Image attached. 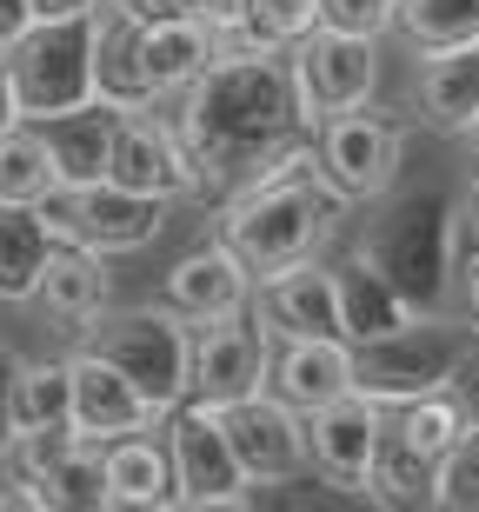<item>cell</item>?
Returning a JSON list of instances; mask_svg holds the SVG:
<instances>
[{
  "label": "cell",
  "instance_id": "cell-11",
  "mask_svg": "<svg viewBox=\"0 0 479 512\" xmlns=\"http://www.w3.org/2000/svg\"><path fill=\"white\" fill-rule=\"evenodd\" d=\"M107 180H120V187H134V193H154V200H200V160H193L187 133H180L167 100L127 107Z\"/></svg>",
  "mask_w": 479,
  "mask_h": 512
},
{
  "label": "cell",
  "instance_id": "cell-32",
  "mask_svg": "<svg viewBox=\"0 0 479 512\" xmlns=\"http://www.w3.org/2000/svg\"><path fill=\"white\" fill-rule=\"evenodd\" d=\"M47 493H54V512H107V446L80 439L60 459V473L47 479Z\"/></svg>",
  "mask_w": 479,
  "mask_h": 512
},
{
  "label": "cell",
  "instance_id": "cell-37",
  "mask_svg": "<svg viewBox=\"0 0 479 512\" xmlns=\"http://www.w3.org/2000/svg\"><path fill=\"white\" fill-rule=\"evenodd\" d=\"M114 14H127L134 27H167V20H193L200 0H107Z\"/></svg>",
  "mask_w": 479,
  "mask_h": 512
},
{
  "label": "cell",
  "instance_id": "cell-14",
  "mask_svg": "<svg viewBox=\"0 0 479 512\" xmlns=\"http://www.w3.org/2000/svg\"><path fill=\"white\" fill-rule=\"evenodd\" d=\"M220 413H227V433H233V446H240V466H247L253 486H293V479L313 473L307 413H300L293 399H280L273 386L233 399Z\"/></svg>",
  "mask_w": 479,
  "mask_h": 512
},
{
  "label": "cell",
  "instance_id": "cell-44",
  "mask_svg": "<svg viewBox=\"0 0 479 512\" xmlns=\"http://www.w3.org/2000/svg\"><path fill=\"white\" fill-rule=\"evenodd\" d=\"M247 0H200V20H220V14H240Z\"/></svg>",
  "mask_w": 479,
  "mask_h": 512
},
{
  "label": "cell",
  "instance_id": "cell-27",
  "mask_svg": "<svg viewBox=\"0 0 479 512\" xmlns=\"http://www.w3.org/2000/svg\"><path fill=\"white\" fill-rule=\"evenodd\" d=\"M60 180V160L47 147V133L34 120H20L14 133H0V200H14V207H40Z\"/></svg>",
  "mask_w": 479,
  "mask_h": 512
},
{
  "label": "cell",
  "instance_id": "cell-25",
  "mask_svg": "<svg viewBox=\"0 0 479 512\" xmlns=\"http://www.w3.org/2000/svg\"><path fill=\"white\" fill-rule=\"evenodd\" d=\"M54 247L60 240H54V227L40 220V207L0 200V306H34Z\"/></svg>",
  "mask_w": 479,
  "mask_h": 512
},
{
  "label": "cell",
  "instance_id": "cell-42",
  "mask_svg": "<svg viewBox=\"0 0 479 512\" xmlns=\"http://www.w3.org/2000/svg\"><path fill=\"white\" fill-rule=\"evenodd\" d=\"M460 233H466V253H479V180L466 187V200H460Z\"/></svg>",
  "mask_w": 479,
  "mask_h": 512
},
{
  "label": "cell",
  "instance_id": "cell-12",
  "mask_svg": "<svg viewBox=\"0 0 479 512\" xmlns=\"http://www.w3.org/2000/svg\"><path fill=\"white\" fill-rule=\"evenodd\" d=\"M313 140H320L326 173H333L353 200H386L393 180H400V167H406V120L373 107V100L353 107V114H333Z\"/></svg>",
  "mask_w": 479,
  "mask_h": 512
},
{
  "label": "cell",
  "instance_id": "cell-9",
  "mask_svg": "<svg viewBox=\"0 0 479 512\" xmlns=\"http://www.w3.org/2000/svg\"><path fill=\"white\" fill-rule=\"evenodd\" d=\"M293 94H300V120L313 133L333 114H353L380 94V40L340 34V27H313L300 47H287Z\"/></svg>",
  "mask_w": 479,
  "mask_h": 512
},
{
  "label": "cell",
  "instance_id": "cell-45",
  "mask_svg": "<svg viewBox=\"0 0 479 512\" xmlns=\"http://www.w3.org/2000/svg\"><path fill=\"white\" fill-rule=\"evenodd\" d=\"M460 140H466V173H473V180H479V120H473V127L460 133Z\"/></svg>",
  "mask_w": 479,
  "mask_h": 512
},
{
  "label": "cell",
  "instance_id": "cell-6",
  "mask_svg": "<svg viewBox=\"0 0 479 512\" xmlns=\"http://www.w3.org/2000/svg\"><path fill=\"white\" fill-rule=\"evenodd\" d=\"M167 446L180 473V506L187 512H253L260 486L240 466V446L227 433V413L213 399H180L167 413Z\"/></svg>",
  "mask_w": 479,
  "mask_h": 512
},
{
  "label": "cell",
  "instance_id": "cell-10",
  "mask_svg": "<svg viewBox=\"0 0 479 512\" xmlns=\"http://www.w3.org/2000/svg\"><path fill=\"white\" fill-rule=\"evenodd\" d=\"M273 326L260 320V306L220 313V320H193V399L233 406L247 393L273 386Z\"/></svg>",
  "mask_w": 479,
  "mask_h": 512
},
{
  "label": "cell",
  "instance_id": "cell-26",
  "mask_svg": "<svg viewBox=\"0 0 479 512\" xmlns=\"http://www.w3.org/2000/svg\"><path fill=\"white\" fill-rule=\"evenodd\" d=\"M393 433H400L406 446H420L426 459H446L466 433H473V399H466V380L393 406Z\"/></svg>",
  "mask_w": 479,
  "mask_h": 512
},
{
  "label": "cell",
  "instance_id": "cell-16",
  "mask_svg": "<svg viewBox=\"0 0 479 512\" xmlns=\"http://www.w3.org/2000/svg\"><path fill=\"white\" fill-rule=\"evenodd\" d=\"M67 366H74V426L87 439H120V433H147V426H167V406L160 399H147L127 373H120L107 353H94V346H74L67 353Z\"/></svg>",
  "mask_w": 479,
  "mask_h": 512
},
{
  "label": "cell",
  "instance_id": "cell-8",
  "mask_svg": "<svg viewBox=\"0 0 479 512\" xmlns=\"http://www.w3.org/2000/svg\"><path fill=\"white\" fill-rule=\"evenodd\" d=\"M473 333L479 326L460 333V326H440V313H426V320L360 346V393L380 399V406H406V399H420V393H440V386H453L466 373Z\"/></svg>",
  "mask_w": 479,
  "mask_h": 512
},
{
  "label": "cell",
  "instance_id": "cell-39",
  "mask_svg": "<svg viewBox=\"0 0 479 512\" xmlns=\"http://www.w3.org/2000/svg\"><path fill=\"white\" fill-rule=\"evenodd\" d=\"M20 120H27V107H20V80H14V67H7V47H0V133H14Z\"/></svg>",
  "mask_w": 479,
  "mask_h": 512
},
{
  "label": "cell",
  "instance_id": "cell-29",
  "mask_svg": "<svg viewBox=\"0 0 479 512\" xmlns=\"http://www.w3.org/2000/svg\"><path fill=\"white\" fill-rule=\"evenodd\" d=\"M433 486H440V459H426L420 446H406L386 419V439H380V466H373V486L366 499L373 506H433Z\"/></svg>",
  "mask_w": 479,
  "mask_h": 512
},
{
  "label": "cell",
  "instance_id": "cell-35",
  "mask_svg": "<svg viewBox=\"0 0 479 512\" xmlns=\"http://www.w3.org/2000/svg\"><path fill=\"white\" fill-rule=\"evenodd\" d=\"M320 20L340 27V34L386 40V34H400V0H320Z\"/></svg>",
  "mask_w": 479,
  "mask_h": 512
},
{
  "label": "cell",
  "instance_id": "cell-3",
  "mask_svg": "<svg viewBox=\"0 0 479 512\" xmlns=\"http://www.w3.org/2000/svg\"><path fill=\"white\" fill-rule=\"evenodd\" d=\"M353 253L380 266L386 280L413 300V313H446V300L460 293V260H466L460 200L420 193V200L393 207L386 220H373L353 240Z\"/></svg>",
  "mask_w": 479,
  "mask_h": 512
},
{
  "label": "cell",
  "instance_id": "cell-30",
  "mask_svg": "<svg viewBox=\"0 0 479 512\" xmlns=\"http://www.w3.org/2000/svg\"><path fill=\"white\" fill-rule=\"evenodd\" d=\"M14 419L20 426H67L74 419V366L67 360H20Z\"/></svg>",
  "mask_w": 479,
  "mask_h": 512
},
{
  "label": "cell",
  "instance_id": "cell-18",
  "mask_svg": "<svg viewBox=\"0 0 479 512\" xmlns=\"http://www.w3.org/2000/svg\"><path fill=\"white\" fill-rule=\"evenodd\" d=\"M167 506H180L167 426L107 439V512H167Z\"/></svg>",
  "mask_w": 479,
  "mask_h": 512
},
{
  "label": "cell",
  "instance_id": "cell-4",
  "mask_svg": "<svg viewBox=\"0 0 479 512\" xmlns=\"http://www.w3.org/2000/svg\"><path fill=\"white\" fill-rule=\"evenodd\" d=\"M80 346L107 353V360H114L147 399H160L167 413L180 399H193V320L180 306H167V300L160 306H107V313L80 333Z\"/></svg>",
  "mask_w": 479,
  "mask_h": 512
},
{
  "label": "cell",
  "instance_id": "cell-15",
  "mask_svg": "<svg viewBox=\"0 0 479 512\" xmlns=\"http://www.w3.org/2000/svg\"><path fill=\"white\" fill-rule=\"evenodd\" d=\"M253 306L273 326V340H346L340 266H326V260H300V266L267 273Z\"/></svg>",
  "mask_w": 479,
  "mask_h": 512
},
{
  "label": "cell",
  "instance_id": "cell-33",
  "mask_svg": "<svg viewBox=\"0 0 479 512\" xmlns=\"http://www.w3.org/2000/svg\"><path fill=\"white\" fill-rule=\"evenodd\" d=\"M433 506L440 512H473L479 506V426L440 459V486H433Z\"/></svg>",
  "mask_w": 479,
  "mask_h": 512
},
{
  "label": "cell",
  "instance_id": "cell-17",
  "mask_svg": "<svg viewBox=\"0 0 479 512\" xmlns=\"http://www.w3.org/2000/svg\"><path fill=\"white\" fill-rule=\"evenodd\" d=\"M253 293H260V273H253L240 253L213 233L207 247L180 253V260L167 266V286H160V300L180 306L187 320H220V313H240V306H253Z\"/></svg>",
  "mask_w": 479,
  "mask_h": 512
},
{
  "label": "cell",
  "instance_id": "cell-1",
  "mask_svg": "<svg viewBox=\"0 0 479 512\" xmlns=\"http://www.w3.org/2000/svg\"><path fill=\"white\" fill-rule=\"evenodd\" d=\"M173 120L200 160V200H233L253 173H267L280 153L313 133L300 120L293 67L280 60H213L187 94L173 100Z\"/></svg>",
  "mask_w": 479,
  "mask_h": 512
},
{
  "label": "cell",
  "instance_id": "cell-13",
  "mask_svg": "<svg viewBox=\"0 0 479 512\" xmlns=\"http://www.w3.org/2000/svg\"><path fill=\"white\" fill-rule=\"evenodd\" d=\"M386 419H393V406H380V399H366V393H346V399H333V406H320V413H307L313 479L333 486V493L366 499L373 466H380Z\"/></svg>",
  "mask_w": 479,
  "mask_h": 512
},
{
  "label": "cell",
  "instance_id": "cell-21",
  "mask_svg": "<svg viewBox=\"0 0 479 512\" xmlns=\"http://www.w3.org/2000/svg\"><path fill=\"white\" fill-rule=\"evenodd\" d=\"M34 306L54 326H67V333H87V326L114 306V273H107V253H94V247H54Z\"/></svg>",
  "mask_w": 479,
  "mask_h": 512
},
{
  "label": "cell",
  "instance_id": "cell-40",
  "mask_svg": "<svg viewBox=\"0 0 479 512\" xmlns=\"http://www.w3.org/2000/svg\"><path fill=\"white\" fill-rule=\"evenodd\" d=\"M34 0H0V47H14L20 34H27V27H34Z\"/></svg>",
  "mask_w": 479,
  "mask_h": 512
},
{
  "label": "cell",
  "instance_id": "cell-34",
  "mask_svg": "<svg viewBox=\"0 0 479 512\" xmlns=\"http://www.w3.org/2000/svg\"><path fill=\"white\" fill-rule=\"evenodd\" d=\"M213 27V60H280L287 47L253 20V7H240V14H220V20H207Z\"/></svg>",
  "mask_w": 479,
  "mask_h": 512
},
{
  "label": "cell",
  "instance_id": "cell-19",
  "mask_svg": "<svg viewBox=\"0 0 479 512\" xmlns=\"http://www.w3.org/2000/svg\"><path fill=\"white\" fill-rule=\"evenodd\" d=\"M273 393L300 413H320L333 399L360 393V346L353 340H280L273 346Z\"/></svg>",
  "mask_w": 479,
  "mask_h": 512
},
{
  "label": "cell",
  "instance_id": "cell-20",
  "mask_svg": "<svg viewBox=\"0 0 479 512\" xmlns=\"http://www.w3.org/2000/svg\"><path fill=\"white\" fill-rule=\"evenodd\" d=\"M120 120H127V107L100 94V100H87V107H67V114L34 120V127L47 133V147H54L60 180H67V187H80V180H107V173H114Z\"/></svg>",
  "mask_w": 479,
  "mask_h": 512
},
{
  "label": "cell",
  "instance_id": "cell-36",
  "mask_svg": "<svg viewBox=\"0 0 479 512\" xmlns=\"http://www.w3.org/2000/svg\"><path fill=\"white\" fill-rule=\"evenodd\" d=\"M247 7H253V20H260L280 47H300L313 27H326V20H320V0H247Z\"/></svg>",
  "mask_w": 479,
  "mask_h": 512
},
{
  "label": "cell",
  "instance_id": "cell-28",
  "mask_svg": "<svg viewBox=\"0 0 479 512\" xmlns=\"http://www.w3.org/2000/svg\"><path fill=\"white\" fill-rule=\"evenodd\" d=\"M400 40L413 60L446 54V47H473L479 0H400Z\"/></svg>",
  "mask_w": 479,
  "mask_h": 512
},
{
  "label": "cell",
  "instance_id": "cell-23",
  "mask_svg": "<svg viewBox=\"0 0 479 512\" xmlns=\"http://www.w3.org/2000/svg\"><path fill=\"white\" fill-rule=\"evenodd\" d=\"M413 107L433 133H466L479 120V40L473 47H446L420 60L413 80Z\"/></svg>",
  "mask_w": 479,
  "mask_h": 512
},
{
  "label": "cell",
  "instance_id": "cell-46",
  "mask_svg": "<svg viewBox=\"0 0 479 512\" xmlns=\"http://www.w3.org/2000/svg\"><path fill=\"white\" fill-rule=\"evenodd\" d=\"M466 399H473V426H479V380H466Z\"/></svg>",
  "mask_w": 479,
  "mask_h": 512
},
{
  "label": "cell",
  "instance_id": "cell-43",
  "mask_svg": "<svg viewBox=\"0 0 479 512\" xmlns=\"http://www.w3.org/2000/svg\"><path fill=\"white\" fill-rule=\"evenodd\" d=\"M100 0H34L40 20H74V14H94Z\"/></svg>",
  "mask_w": 479,
  "mask_h": 512
},
{
  "label": "cell",
  "instance_id": "cell-2",
  "mask_svg": "<svg viewBox=\"0 0 479 512\" xmlns=\"http://www.w3.org/2000/svg\"><path fill=\"white\" fill-rule=\"evenodd\" d=\"M353 207H360V200L326 173L320 140L300 133L267 173H253L233 200H220V240L267 280V273H280V266L320 260V253L340 240V227H346Z\"/></svg>",
  "mask_w": 479,
  "mask_h": 512
},
{
  "label": "cell",
  "instance_id": "cell-7",
  "mask_svg": "<svg viewBox=\"0 0 479 512\" xmlns=\"http://www.w3.org/2000/svg\"><path fill=\"white\" fill-rule=\"evenodd\" d=\"M167 207L154 193H134L120 180H80V187H54L40 200V220L54 227L60 247H94V253H140L167 233Z\"/></svg>",
  "mask_w": 479,
  "mask_h": 512
},
{
  "label": "cell",
  "instance_id": "cell-24",
  "mask_svg": "<svg viewBox=\"0 0 479 512\" xmlns=\"http://www.w3.org/2000/svg\"><path fill=\"white\" fill-rule=\"evenodd\" d=\"M340 306H346V340L353 346H373L386 333H400V326L426 320V313H413V300H406L400 286L386 280L373 260H360V253L340 260Z\"/></svg>",
  "mask_w": 479,
  "mask_h": 512
},
{
  "label": "cell",
  "instance_id": "cell-22",
  "mask_svg": "<svg viewBox=\"0 0 479 512\" xmlns=\"http://www.w3.org/2000/svg\"><path fill=\"white\" fill-rule=\"evenodd\" d=\"M140 80L147 100H180L193 80L213 67V27L200 14L193 20H167V27H140Z\"/></svg>",
  "mask_w": 479,
  "mask_h": 512
},
{
  "label": "cell",
  "instance_id": "cell-41",
  "mask_svg": "<svg viewBox=\"0 0 479 512\" xmlns=\"http://www.w3.org/2000/svg\"><path fill=\"white\" fill-rule=\"evenodd\" d=\"M460 306H466V320L479 326V253L460 260Z\"/></svg>",
  "mask_w": 479,
  "mask_h": 512
},
{
  "label": "cell",
  "instance_id": "cell-38",
  "mask_svg": "<svg viewBox=\"0 0 479 512\" xmlns=\"http://www.w3.org/2000/svg\"><path fill=\"white\" fill-rule=\"evenodd\" d=\"M14 386H20V353H7V346H0V459H7V446H14V433H20Z\"/></svg>",
  "mask_w": 479,
  "mask_h": 512
},
{
  "label": "cell",
  "instance_id": "cell-31",
  "mask_svg": "<svg viewBox=\"0 0 479 512\" xmlns=\"http://www.w3.org/2000/svg\"><path fill=\"white\" fill-rule=\"evenodd\" d=\"M80 426L67 419V426H20L14 433V446H7V459H0V473H14V479H27V486H47V479L60 473V459L80 446ZM47 506H54V493H47Z\"/></svg>",
  "mask_w": 479,
  "mask_h": 512
},
{
  "label": "cell",
  "instance_id": "cell-5",
  "mask_svg": "<svg viewBox=\"0 0 479 512\" xmlns=\"http://www.w3.org/2000/svg\"><path fill=\"white\" fill-rule=\"evenodd\" d=\"M94 14H100V7H94ZM94 14L34 20V27L7 47V67H14V80H20V107H27V120H47V114H67V107L100 100Z\"/></svg>",
  "mask_w": 479,
  "mask_h": 512
}]
</instances>
